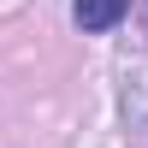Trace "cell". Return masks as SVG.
<instances>
[{
  "mask_svg": "<svg viewBox=\"0 0 148 148\" xmlns=\"http://www.w3.org/2000/svg\"><path fill=\"white\" fill-rule=\"evenodd\" d=\"M71 18H77L83 36H107L113 24L130 18V0H77V6H71Z\"/></svg>",
  "mask_w": 148,
  "mask_h": 148,
  "instance_id": "cell-1",
  "label": "cell"
},
{
  "mask_svg": "<svg viewBox=\"0 0 148 148\" xmlns=\"http://www.w3.org/2000/svg\"><path fill=\"white\" fill-rule=\"evenodd\" d=\"M142 24H148V0H142Z\"/></svg>",
  "mask_w": 148,
  "mask_h": 148,
  "instance_id": "cell-2",
  "label": "cell"
}]
</instances>
